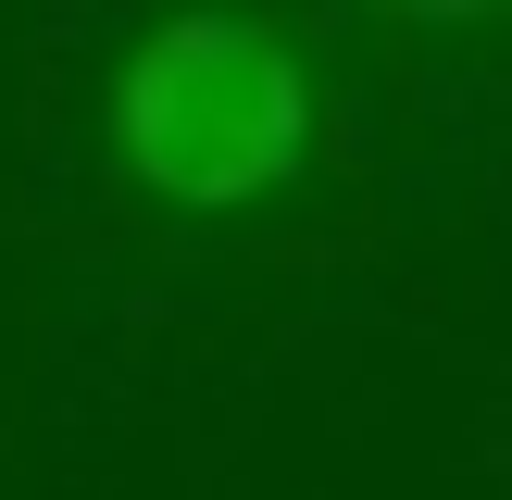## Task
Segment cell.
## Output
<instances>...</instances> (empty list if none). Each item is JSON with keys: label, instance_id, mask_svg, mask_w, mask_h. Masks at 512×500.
Wrapping results in <instances>:
<instances>
[{"label": "cell", "instance_id": "2", "mask_svg": "<svg viewBox=\"0 0 512 500\" xmlns=\"http://www.w3.org/2000/svg\"><path fill=\"white\" fill-rule=\"evenodd\" d=\"M388 25H512V0H375Z\"/></svg>", "mask_w": 512, "mask_h": 500}, {"label": "cell", "instance_id": "1", "mask_svg": "<svg viewBox=\"0 0 512 500\" xmlns=\"http://www.w3.org/2000/svg\"><path fill=\"white\" fill-rule=\"evenodd\" d=\"M100 125H113L125 188H150L163 213H250L313 163V63L288 50V25L200 0L125 38Z\"/></svg>", "mask_w": 512, "mask_h": 500}]
</instances>
